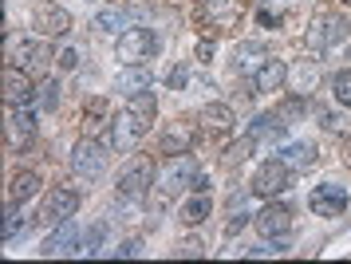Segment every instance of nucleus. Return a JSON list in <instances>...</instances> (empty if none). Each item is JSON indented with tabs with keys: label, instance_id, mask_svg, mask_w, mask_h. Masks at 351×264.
<instances>
[{
	"label": "nucleus",
	"instance_id": "obj_1",
	"mask_svg": "<svg viewBox=\"0 0 351 264\" xmlns=\"http://www.w3.org/2000/svg\"><path fill=\"white\" fill-rule=\"evenodd\" d=\"M107 142H91L83 139L75 142V150H71V170L80 173V178H87V182H95V178H103L107 173Z\"/></svg>",
	"mask_w": 351,
	"mask_h": 264
},
{
	"label": "nucleus",
	"instance_id": "obj_2",
	"mask_svg": "<svg viewBox=\"0 0 351 264\" xmlns=\"http://www.w3.org/2000/svg\"><path fill=\"white\" fill-rule=\"evenodd\" d=\"M114 51H119L123 63H146L158 56V36L146 28H127V32H119V47Z\"/></svg>",
	"mask_w": 351,
	"mask_h": 264
},
{
	"label": "nucleus",
	"instance_id": "obj_3",
	"mask_svg": "<svg viewBox=\"0 0 351 264\" xmlns=\"http://www.w3.org/2000/svg\"><path fill=\"white\" fill-rule=\"evenodd\" d=\"M186 182H193V162L186 154L178 158H166V166H162V173L154 178V186H158V205L174 202L178 189L186 186Z\"/></svg>",
	"mask_w": 351,
	"mask_h": 264
},
{
	"label": "nucleus",
	"instance_id": "obj_4",
	"mask_svg": "<svg viewBox=\"0 0 351 264\" xmlns=\"http://www.w3.org/2000/svg\"><path fill=\"white\" fill-rule=\"evenodd\" d=\"M241 16H245V0H202L197 8V20L209 32H229Z\"/></svg>",
	"mask_w": 351,
	"mask_h": 264
},
{
	"label": "nucleus",
	"instance_id": "obj_5",
	"mask_svg": "<svg viewBox=\"0 0 351 264\" xmlns=\"http://www.w3.org/2000/svg\"><path fill=\"white\" fill-rule=\"evenodd\" d=\"M75 209H80V189L56 186L48 197H44V205H40V217H36V221H44V225H60V221L75 217Z\"/></svg>",
	"mask_w": 351,
	"mask_h": 264
},
{
	"label": "nucleus",
	"instance_id": "obj_6",
	"mask_svg": "<svg viewBox=\"0 0 351 264\" xmlns=\"http://www.w3.org/2000/svg\"><path fill=\"white\" fill-rule=\"evenodd\" d=\"M288 186H292V170H288L280 158H269V162L253 173V193L256 197H280Z\"/></svg>",
	"mask_w": 351,
	"mask_h": 264
},
{
	"label": "nucleus",
	"instance_id": "obj_7",
	"mask_svg": "<svg viewBox=\"0 0 351 264\" xmlns=\"http://www.w3.org/2000/svg\"><path fill=\"white\" fill-rule=\"evenodd\" d=\"M146 119H138V115H134V110H123V115H119V119H114L111 123V134H107V146H111V150H134V146H138V142H143V134H146Z\"/></svg>",
	"mask_w": 351,
	"mask_h": 264
},
{
	"label": "nucleus",
	"instance_id": "obj_8",
	"mask_svg": "<svg viewBox=\"0 0 351 264\" xmlns=\"http://www.w3.org/2000/svg\"><path fill=\"white\" fill-rule=\"evenodd\" d=\"M154 178H158L154 162L150 158H134L127 170H123V178H119V193L123 197H146L154 189Z\"/></svg>",
	"mask_w": 351,
	"mask_h": 264
},
{
	"label": "nucleus",
	"instance_id": "obj_9",
	"mask_svg": "<svg viewBox=\"0 0 351 264\" xmlns=\"http://www.w3.org/2000/svg\"><path fill=\"white\" fill-rule=\"evenodd\" d=\"M36 134V119H32V107H8L4 115V146L8 150H24Z\"/></svg>",
	"mask_w": 351,
	"mask_h": 264
},
{
	"label": "nucleus",
	"instance_id": "obj_10",
	"mask_svg": "<svg viewBox=\"0 0 351 264\" xmlns=\"http://www.w3.org/2000/svg\"><path fill=\"white\" fill-rule=\"evenodd\" d=\"M308 209L316 217H339L348 209V189L335 186V182H319L312 193H308Z\"/></svg>",
	"mask_w": 351,
	"mask_h": 264
},
{
	"label": "nucleus",
	"instance_id": "obj_11",
	"mask_svg": "<svg viewBox=\"0 0 351 264\" xmlns=\"http://www.w3.org/2000/svg\"><path fill=\"white\" fill-rule=\"evenodd\" d=\"M193 142H197V123H193V119H174V123L166 126L158 150L166 158H178V154H190Z\"/></svg>",
	"mask_w": 351,
	"mask_h": 264
},
{
	"label": "nucleus",
	"instance_id": "obj_12",
	"mask_svg": "<svg viewBox=\"0 0 351 264\" xmlns=\"http://www.w3.org/2000/svg\"><path fill=\"white\" fill-rule=\"evenodd\" d=\"M4 103H8V107H32L36 103L32 75L20 71L16 63H8V71H4Z\"/></svg>",
	"mask_w": 351,
	"mask_h": 264
},
{
	"label": "nucleus",
	"instance_id": "obj_13",
	"mask_svg": "<svg viewBox=\"0 0 351 264\" xmlns=\"http://www.w3.org/2000/svg\"><path fill=\"white\" fill-rule=\"evenodd\" d=\"M253 225H256V233L265 237V241H272V237H288V229H292V209L272 202L253 217Z\"/></svg>",
	"mask_w": 351,
	"mask_h": 264
},
{
	"label": "nucleus",
	"instance_id": "obj_14",
	"mask_svg": "<svg viewBox=\"0 0 351 264\" xmlns=\"http://www.w3.org/2000/svg\"><path fill=\"white\" fill-rule=\"evenodd\" d=\"M20 71H28V75H48V63H51V47L48 44H20L16 51H12V60Z\"/></svg>",
	"mask_w": 351,
	"mask_h": 264
},
{
	"label": "nucleus",
	"instance_id": "obj_15",
	"mask_svg": "<svg viewBox=\"0 0 351 264\" xmlns=\"http://www.w3.org/2000/svg\"><path fill=\"white\" fill-rule=\"evenodd\" d=\"M44 256H71V252H80V229H75V221L67 217L56 225V233L44 241Z\"/></svg>",
	"mask_w": 351,
	"mask_h": 264
},
{
	"label": "nucleus",
	"instance_id": "obj_16",
	"mask_svg": "<svg viewBox=\"0 0 351 264\" xmlns=\"http://www.w3.org/2000/svg\"><path fill=\"white\" fill-rule=\"evenodd\" d=\"M197 123H202V130H206L209 139H229L233 134V110L225 107V103H209V107H202Z\"/></svg>",
	"mask_w": 351,
	"mask_h": 264
},
{
	"label": "nucleus",
	"instance_id": "obj_17",
	"mask_svg": "<svg viewBox=\"0 0 351 264\" xmlns=\"http://www.w3.org/2000/svg\"><path fill=\"white\" fill-rule=\"evenodd\" d=\"M32 24L40 36H67L71 32V16L60 8V4H40L32 16Z\"/></svg>",
	"mask_w": 351,
	"mask_h": 264
},
{
	"label": "nucleus",
	"instance_id": "obj_18",
	"mask_svg": "<svg viewBox=\"0 0 351 264\" xmlns=\"http://www.w3.org/2000/svg\"><path fill=\"white\" fill-rule=\"evenodd\" d=\"M269 47L261 44V40H249V44H241L237 51H233V67H237L241 75H256L265 63H269Z\"/></svg>",
	"mask_w": 351,
	"mask_h": 264
},
{
	"label": "nucleus",
	"instance_id": "obj_19",
	"mask_svg": "<svg viewBox=\"0 0 351 264\" xmlns=\"http://www.w3.org/2000/svg\"><path fill=\"white\" fill-rule=\"evenodd\" d=\"M285 83H288V67L280 60H269L253 75V95H272V91H280Z\"/></svg>",
	"mask_w": 351,
	"mask_h": 264
},
{
	"label": "nucleus",
	"instance_id": "obj_20",
	"mask_svg": "<svg viewBox=\"0 0 351 264\" xmlns=\"http://www.w3.org/2000/svg\"><path fill=\"white\" fill-rule=\"evenodd\" d=\"M276 158L285 162L288 170H312V166H316V158H319V150L312 146V142H292V146H285Z\"/></svg>",
	"mask_w": 351,
	"mask_h": 264
},
{
	"label": "nucleus",
	"instance_id": "obj_21",
	"mask_svg": "<svg viewBox=\"0 0 351 264\" xmlns=\"http://www.w3.org/2000/svg\"><path fill=\"white\" fill-rule=\"evenodd\" d=\"M114 87L123 95H138L150 87V67L146 63H127L123 71H119V79H114Z\"/></svg>",
	"mask_w": 351,
	"mask_h": 264
},
{
	"label": "nucleus",
	"instance_id": "obj_22",
	"mask_svg": "<svg viewBox=\"0 0 351 264\" xmlns=\"http://www.w3.org/2000/svg\"><path fill=\"white\" fill-rule=\"evenodd\" d=\"M285 119L272 110V115H261L253 126H249V139H256V142H276V139H285Z\"/></svg>",
	"mask_w": 351,
	"mask_h": 264
},
{
	"label": "nucleus",
	"instance_id": "obj_23",
	"mask_svg": "<svg viewBox=\"0 0 351 264\" xmlns=\"http://www.w3.org/2000/svg\"><path fill=\"white\" fill-rule=\"evenodd\" d=\"M36 189H40V173L32 170H20L16 178H12V186H8V202H28V197H36Z\"/></svg>",
	"mask_w": 351,
	"mask_h": 264
},
{
	"label": "nucleus",
	"instance_id": "obj_24",
	"mask_svg": "<svg viewBox=\"0 0 351 264\" xmlns=\"http://www.w3.org/2000/svg\"><path fill=\"white\" fill-rule=\"evenodd\" d=\"M95 28L99 32H127L130 28V12L127 8H119V4H107V8H99V16H95Z\"/></svg>",
	"mask_w": 351,
	"mask_h": 264
},
{
	"label": "nucleus",
	"instance_id": "obj_25",
	"mask_svg": "<svg viewBox=\"0 0 351 264\" xmlns=\"http://www.w3.org/2000/svg\"><path fill=\"white\" fill-rule=\"evenodd\" d=\"M319 28H324V40L328 44H343L348 40V32H351V24H348V16H319Z\"/></svg>",
	"mask_w": 351,
	"mask_h": 264
},
{
	"label": "nucleus",
	"instance_id": "obj_26",
	"mask_svg": "<svg viewBox=\"0 0 351 264\" xmlns=\"http://www.w3.org/2000/svg\"><path fill=\"white\" fill-rule=\"evenodd\" d=\"M209 213H213V205H209L206 193H197V197H190V202L182 205V221H186V225H202Z\"/></svg>",
	"mask_w": 351,
	"mask_h": 264
},
{
	"label": "nucleus",
	"instance_id": "obj_27",
	"mask_svg": "<svg viewBox=\"0 0 351 264\" xmlns=\"http://www.w3.org/2000/svg\"><path fill=\"white\" fill-rule=\"evenodd\" d=\"M127 107L134 110V115H138V119H146V123H150V119H154V115H158V99H154V91H150V87H146V91L130 95V103H127Z\"/></svg>",
	"mask_w": 351,
	"mask_h": 264
},
{
	"label": "nucleus",
	"instance_id": "obj_28",
	"mask_svg": "<svg viewBox=\"0 0 351 264\" xmlns=\"http://www.w3.org/2000/svg\"><path fill=\"white\" fill-rule=\"evenodd\" d=\"M28 233V221H20V213H16V202H8V209H4V241H16V237H24Z\"/></svg>",
	"mask_w": 351,
	"mask_h": 264
},
{
	"label": "nucleus",
	"instance_id": "obj_29",
	"mask_svg": "<svg viewBox=\"0 0 351 264\" xmlns=\"http://www.w3.org/2000/svg\"><path fill=\"white\" fill-rule=\"evenodd\" d=\"M103 233H107V225H103V221H99V225H91V229L80 237V256H95V252H99V241H103Z\"/></svg>",
	"mask_w": 351,
	"mask_h": 264
},
{
	"label": "nucleus",
	"instance_id": "obj_30",
	"mask_svg": "<svg viewBox=\"0 0 351 264\" xmlns=\"http://www.w3.org/2000/svg\"><path fill=\"white\" fill-rule=\"evenodd\" d=\"M288 79L296 83V95H308L312 87H316V67H308V63H300L296 71H288Z\"/></svg>",
	"mask_w": 351,
	"mask_h": 264
},
{
	"label": "nucleus",
	"instance_id": "obj_31",
	"mask_svg": "<svg viewBox=\"0 0 351 264\" xmlns=\"http://www.w3.org/2000/svg\"><path fill=\"white\" fill-rule=\"evenodd\" d=\"M56 103H60V83H40L36 87V107L40 110H56Z\"/></svg>",
	"mask_w": 351,
	"mask_h": 264
},
{
	"label": "nucleus",
	"instance_id": "obj_32",
	"mask_svg": "<svg viewBox=\"0 0 351 264\" xmlns=\"http://www.w3.org/2000/svg\"><path fill=\"white\" fill-rule=\"evenodd\" d=\"M332 95L339 107H351V71H339V75L332 79Z\"/></svg>",
	"mask_w": 351,
	"mask_h": 264
},
{
	"label": "nucleus",
	"instance_id": "obj_33",
	"mask_svg": "<svg viewBox=\"0 0 351 264\" xmlns=\"http://www.w3.org/2000/svg\"><path fill=\"white\" fill-rule=\"evenodd\" d=\"M304 110H308V103H304V95H296V99H285V103L276 107V115H280L285 123H292V119H300Z\"/></svg>",
	"mask_w": 351,
	"mask_h": 264
},
{
	"label": "nucleus",
	"instance_id": "obj_34",
	"mask_svg": "<svg viewBox=\"0 0 351 264\" xmlns=\"http://www.w3.org/2000/svg\"><path fill=\"white\" fill-rule=\"evenodd\" d=\"M288 8V0H261V24H272Z\"/></svg>",
	"mask_w": 351,
	"mask_h": 264
},
{
	"label": "nucleus",
	"instance_id": "obj_35",
	"mask_svg": "<svg viewBox=\"0 0 351 264\" xmlns=\"http://www.w3.org/2000/svg\"><path fill=\"white\" fill-rule=\"evenodd\" d=\"M178 256H190V261H197V256H206V245H202L197 237H186V241L178 245Z\"/></svg>",
	"mask_w": 351,
	"mask_h": 264
},
{
	"label": "nucleus",
	"instance_id": "obj_36",
	"mask_svg": "<svg viewBox=\"0 0 351 264\" xmlns=\"http://www.w3.org/2000/svg\"><path fill=\"white\" fill-rule=\"evenodd\" d=\"M111 256H143V241H138V237H130V241H123L119 249H111Z\"/></svg>",
	"mask_w": 351,
	"mask_h": 264
},
{
	"label": "nucleus",
	"instance_id": "obj_37",
	"mask_svg": "<svg viewBox=\"0 0 351 264\" xmlns=\"http://www.w3.org/2000/svg\"><path fill=\"white\" fill-rule=\"evenodd\" d=\"M56 60H60V67H64V71H75V67H80V47H64Z\"/></svg>",
	"mask_w": 351,
	"mask_h": 264
},
{
	"label": "nucleus",
	"instance_id": "obj_38",
	"mask_svg": "<svg viewBox=\"0 0 351 264\" xmlns=\"http://www.w3.org/2000/svg\"><path fill=\"white\" fill-rule=\"evenodd\" d=\"M103 115H107V99H91L87 110H83V119H87V123H99Z\"/></svg>",
	"mask_w": 351,
	"mask_h": 264
},
{
	"label": "nucleus",
	"instance_id": "obj_39",
	"mask_svg": "<svg viewBox=\"0 0 351 264\" xmlns=\"http://www.w3.org/2000/svg\"><path fill=\"white\" fill-rule=\"evenodd\" d=\"M166 83H170V91H182V87H186V83H190V71H186V67H182V63H178L174 71H170V75H166Z\"/></svg>",
	"mask_w": 351,
	"mask_h": 264
},
{
	"label": "nucleus",
	"instance_id": "obj_40",
	"mask_svg": "<svg viewBox=\"0 0 351 264\" xmlns=\"http://www.w3.org/2000/svg\"><path fill=\"white\" fill-rule=\"evenodd\" d=\"M324 126H328L332 134H343V130H348V119H339V115H332V110H328V115H324Z\"/></svg>",
	"mask_w": 351,
	"mask_h": 264
},
{
	"label": "nucleus",
	"instance_id": "obj_41",
	"mask_svg": "<svg viewBox=\"0 0 351 264\" xmlns=\"http://www.w3.org/2000/svg\"><path fill=\"white\" fill-rule=\"evenodd\" d=\"M197 60L213 63V44H209V40H197Z\"/></svg>",
	"mask_w": 351,
	"mask_h": 264
},
{
	"label": "nucleus",
	"instance_id": "obj_42",
	"mask_svg": "<svg viewBox=\"0 0 351 264\" xmlns=\"http://www.w3.org/2000/svg\"><path fill=\"white\" fill-rule=\"evenodd\" d=\"M343 166H348V170H351V146H348V150H343Z\"/></svg>",
	"mask_w": 351,
	"mask_h": 264
},
{
	"label": "nucleus",
	"instance_id": "obj_43",
	"mask_svg": "<svg viewBox=\"0 0 351 264\" xmlns=\"http://www.w3.org/2000/svg\"><path fill=\"white\" fill-rule=\"evenodd\" d=\"M343 4H351V0H343Z\"/></svg>",
	"mask_w": 351,
	"mask_h": 264
}]
</instances>
